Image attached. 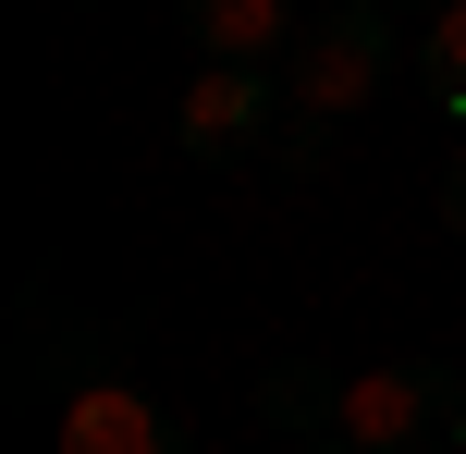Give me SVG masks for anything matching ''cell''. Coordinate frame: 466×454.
I'll use <instances>...</instances> for the list:
<instances>
[{"label":"cell","mask_w":466,"mask_h":454,"mask_svg":"<svg viewBox=\"0 0 466 454\" xmlns=\"http://www.w3.org/2000/svg\"><path fill=\"white\" fill-rule=\"evenodd\" d=\"M393 62H418V37H405V13H380V0H344V13H319L295 37V62H282V98H295V123H356L380 86H393Z\"/></svg>","instance_id":"1"},{"label":"cell","mask_w":466,"mask_h":454,"mask_svg":"<svg viewBox=\"0 0 466 454\" xmlns=\"http://www.w3.org/2000/svg\"><path fill=\"white\" fill-rule=\"evenodd\" d=\"M344 454H442L466 442V381L442 357H380V368H344V418H331Z\"/></svg>","instance_id":"2"},{"label":"cell","mask_w":466,"mask_h":454,"mask_svg":"<svg viewBox=\"0 0 466 454\" xmlns=\"http://www.w3.org/2000/svg\"><path fill=\"white\" fill-rule=\"evenodd\" d=\"M282 123H295L282 74H233V62H197L185 111H172V147L221 172V160H258V147H282Z\"/></svg>","instance_id":"3"},{"label":"cell","mask_w":466,"mask_h":454,"mask_svg":"<svg viewBox=\"0 0 466 454\" xmlns=\"http://www.w3.org/2000/svg\"><path fill=\"white\" fill-rule=\"evenodd\" d=\"M185 37H197V62L282 74V62H295V37H307V13H295V0H185Z\"/></svg>","instance_id":"4"},{"label":"cell","mask_w":466,"mask_h":454,"mask_svg":"<svg viewBox=\"0 0 466 454\" xmlns=\"http://www.w3.org/2000/svg\"><path fill=\"white\" fill-rule=\"evenodd\" d=\"M62 454H185V430L136 381H74L62 393Z\"/></svg>","instance_id":"5"},{"label":"cell","mask_w":466,"mask_h":454,"mask_svg":"<svg viewBox=\"0 0 466 454\" xmlns=\"http://www.w3.org/2000/svg\"><path fill=\"white\" fill-rule=\"evenodd\" d=\"M258 418H270L282 442H331V418H344V368H319V357H282L270 381H258Z\"/></svg>","instance_id":"6"},{"label":"cell","mask_w":466,"mask_h":454,"mask_svg":"<svg viewBox=\"0 0 466 454\" xmlns=\"http://www.w3.org/2000/svg\"><path fill=\"white\" fill-rule=\"evenodd\" d=\"M418 86L442 98V111L466 123V0H442V13L418 25Z\"/></svg>","instance_id":"7"},{"label":"cell","mask_w":466,"mask_h":454,"mask_svg":"<svg viewBox=\"0 0 466 454\" xmlns=\"http://www.w3.org/2000/svg\"><path fill=\"white\" fill-rule=\"evenodd\" d=\"M442 234H466V147H454V172H442Z\"/></svg>","instance_id":"8"},{"label":"cell","mask_w":466,"mask_h":454,"mask_svg":"<svg viewBox=\"0 0 466 454\" xmlns=\"http://www.w3.org/2000/svg\"><path fill=\"white\" fill-rule=\"evenodd\" d=\"M380 13H418V25H430V13H442V0H380Z\"/></svg>","instance_id":"9"},{"label":"cell","mask_w":466,"mask_h":454,"mask_svg":"<svg viewBox=\"0 0 466 454\" xmlns=\"http://www.w3.org/2000/svg\"><path fill=\"white\" fill-rule=\"evenodd\" d=\"M295 454H344V442H295Z\"/></svg>","instance_id":"10"}]
</instances>
